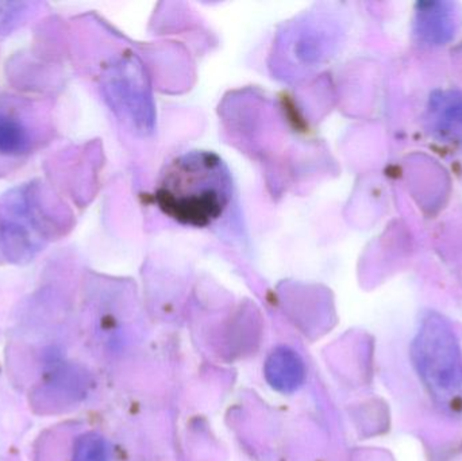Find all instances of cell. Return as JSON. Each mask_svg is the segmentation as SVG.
<instances>
[{
    "instance_id": "1",
    "label": "cell",
    "mask_w": 462,
    "mask_h": 461,
    "mask_svg": "<svg viewBox=\"0 0 462 461\" xmlns=\"http://www.w3.org/2000/svg\"><path fill=\"white\" fill-rule=\"evenodd\" d=\"M233 187L229 167L218 154L191 151L164 165L154 198L160 210L178 224L208 227L226 213Z\"/></svg>"
},
{
    "instance_id": "4",
    "label": "cell",
    "mask_w": 462,
    "mask_h": 461,
    "mask_svg": "<svg viewBox=\"0 0 462 461\" xmlns=\"http://www.w3.org/2000/svg\"><path fill=\"white\" fill-rule=\"evenodd\" d=\"M456 16L448 3H422L418 11V34L429 43H444L456 29Z\"/></svg>"
},
{
    "instance_id": "6",
    "label": "cell",
    "mask_w": 462,
    "mask_h": 461,
    "mask_svg": "<svg viewBox=\"0 0 462 461\" xmlns=\"http://www.w3.org/2000/svg\"><path fill=\"white\" fill-rule=\"evenodd\" d=\"M72 461H108L107 441L97 433H86L76 440Z\"/></svg>"
},
{
    "instance_id": "3",
    "label": "cell",
    "mask_w": 462,
    "mask_h": 461,
    "mask_svg": "<svg viewBox=\"0 0 462 461\" xmlns=\"http://www.w3.org/2000/svg\"><path fill=\"white\" fill-rule=\"evenodd\" d=\"M263 376L277 392L292 394L306 379V365L300 355L290 346H277L266 357Z\"/></svg>"
},
{
    "instance_id": "7",
    "label": "cell",
    "mask_w": 462,
    "mask_h": 461,
    "mask_svg": "<svg viewBox=\"0 0 462 461\" xmlns=\"http://www.w3.org/2000/svg\"><path fill=\"white\" fill-rule=\"evenodd\" d=\"M26 7L24 3H0V30L11 29L13 24L18 23Z\"/></svg>"
},
{
    "instance_id": "5",
    "label": "cell",
    "mask_w": 462,
    "mask_h": 461,
    "mask_svg": "<svg viewBox=\"0 0 462 461\" xmlns=\"http://www.w3.org/2000/svg\"><path fill=\"white\" fill-rule=\"evenodd\" d=\"M32 148V130L18 114L0 108V156L21 157Z\"/></svg>"
},
{
    "instance_id": "2",
    "label": "cell",
    "mask_w": 462,
    "mask_h": 461,
    "mask_svg": "<svg viewBox=\"0 0 462 461\" xmlns=\"http://www.w3.org/2000/svg\"><path fill=\"white\" fill-rule=\"evenodd\" d=\"M59 232V214L37 183L23 184L0 199V252L23 264L34 259Z\"/></svg>"
}]
</instances>
